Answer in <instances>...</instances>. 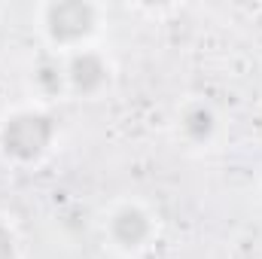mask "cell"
I'll return each instance as SVG.
<instances>
[{"instance_id": "6da1fadb", "label": "cell", "mask_w": 262, "mask_h": 259, "mask_svg": "<svg viewBox=\"0 0 262 259\" xmlns=\"http://www.w3.org/2000/svg\"><path fill=\"white\" fill-rule=\"evenodd\" d=\"M52 134H55L52 116L37 113V110H21L6 119V125L0 131V143H3L6 156H12L18 162H34L49 149Z\"/></svg>"}, {"instance_id": "7a4b0ae2", "label": "cell", "mask_w": 262, "mask_h": 259, "mask_svg": "<svg viewBox=\"0 0 262 259\" xmlns=\"http://www.w3.org/2000/svg\"><path fill=\"white\" fill-rule=\"evenodd\" d=\"M95 6L82 3V0H64V3H52L46 9V31L52 40L58 43H76L82 37H89L95 31Z\"/></svg>"}, {"instance_id": "3957f363", "label": "cell", "mask_w": 262, "mask_h": 259, "mask_svg": "<svg viewBox=\"0 0 262 259\" xmlns=\"http://www.w3.org/2000/svg\"><path fill=\"white\" fill-rule=\"evenodd\" d=\"M107 79H110V70L104 64V58L95 55V52H79L67 64V82L82 95H92V92L104 89Z\"/></svg>"}, {"instance_id": "277c9868", "label": "cell", "mask_w": 262, "mask_h": 259, "mask_svg": "<svg viewBox=\"0 0 262 259\" xmlns=\"http://www.w3.org/2000/svg\"><path fill=\"white\" fill-rule=\"evenodd\" d=\"M149 232H152V226H149V217L140 210V207H122V210H116L113 213V220H110V235H113V241L119 244V247H140L146 238H149Z\"/></svg>"}, {"instance_id": "5b68a950", "label": "cell", "mask_w": 262, "mask_h": 259, "mask_svg": "<svg viewBox=\"0 0 262 259\" xmlns=\"http://www.w3.org/2000/svg\"><path fill=\"white\" fill-rule=\"evenodd\" d=\"M183 131H186V137L195 140V143L207 140V137L216 131V116H213V110L204 107V104L189 107V110L183 113Z\"/></svg>"}, {"instance_id": "8992f818", "label": "cell", "mask_w": 262, "mask_h": 259, "mask_svg": "<svg viewBox=\"0 0 262 259\" xmlns=\"http://www.w3.org/2000/svg\"><path fill=\"white\" fill-rule=\"evenodd\" d=\"M34 79H37L43 95H61V89L67 82V70L61 64H55V61H43L34 70Z\"/></svg>"}, {"instance_id": "52a82bcc", "label": "cell", "mask_w": 262, "mask_h": 259, "mask_svg": "<svg viewBox=\"0 0 262 259\" xmlns=\"http://www.w3.org/2000/svg\"><path fill=\"white\" fill-rule=\"evenodd\" d=\"M0 259H15V238L3 223H0Z\"/></svg>"}]
</instances>
